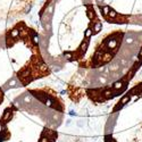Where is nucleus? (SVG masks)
<instances>
[{
	"instance_id": "nucleus-1",
	"label": "nucleus",
	"mask_w": 142,
	"mask_h": 142,
	"mask_svg": "<svg viewBox=\"0 0 142 142\" xmlns=\"http://www.w3.org/2000/svg\"><path fill=\"white\" fill-rule=\"evenodd\" d=\"M6 85L7 86L5 88V90L10 89V88H18V86H21V83L18 82V80L16 77H14V79H12L10 81H8V83H7Z\"/></svg>"
},
{
	"instance_id": "nucleus-2",
	"label": "nucleus",
	"mask_w": 142,
	"mask_h": 142,
	"mask_svg": "<svg viewBox=\"0 0 142 142\" xmlns=\"http://www.w3.org/2000/svg\"><path fill=\"white\" fill-rule=\"evenodd\" d=\"M116 46H117V39L112 38L110 39V40H108V42H107V49H114V48H116Z\"/></svg>"
},
{
	"instance_id": "nucleus-3",
	"label": "nucleus",
	"mask_w": 142,
	"mask_h": 142,
	"mask_svg": "<svg viewBox=\"0 0 142 142\" xmlns=\"http://www.w3.org/2000/svg\"><path fill=\"white\" fill-rule=\"evenodd\" d=\"M13 116V110L12 109H6L5 112H3V116H2V121L3 122H7L8 119L12 118Z\"/></svg>"
},
{
	"instance_id": "nucleus-4",
	"label": "nucleus",
	"mask_w": 142,
	"mask_h": 142,
	"mask_svg": "<svg viewBox=\"0 0 142 142\" xmlns=\"http://www.w3.org/2000/svg\"><path fill=\"white\" fill-rule=\"evenodd\" d=\"M101 29H102V23H101V22H97V23L95 24V26H93V33L100 32Z\"/></svg>"
},
{
	"instance_id": "nucleus-5",
	"label": "nucleus",
	"mask_w": 142,
	"mask_h": 142,
	"mask_svg": "<svg viewBox=\"0 0 142 142\" xmlns=\"http://www.w3.org/2000/svg\"><path fill=\"white\" fill-rule=\"evenodd\" d=\"M88 46H89V41L88 40H85V41H83L82 42V45H81V47H80V51L81 52H85L86 51V49H88Z\"/></svg>"
},
{
	"instance_id": "nucleus-6",
	"label": "nucleus",
	"mask_w": 142,
	"mask_h": 142,
	"mask_svg": "<svg viewBox=\"0 0 142 142\" xmlns=\"http://www.w3.org/2000/svg\"><path fill=\"white\" fill-rule=\"evenodd\" d=\"M31 100H32V95H25L21 99V102H24V104H30Z\"/></svg>"
},
{
	"instance_id": "nucleus-7",
	"label": "nucleus",
	"mask_w": 142,
	"mask_h": 142,
	"mask_svg": "<svg viewBox=\"0 0 142 142\" xmlns=\"http://www.w3.org/2000/svg\"><path fill=\"white\" fill-rule=\"evenodd\" d=\"M123 86H124V82H123V81H117V82L114 84L112 89L114 90H119V89H122Z\"/></svg>"
},
{
	"instance_id": "nucleus-8",
	"label": "nucleus",
	"mask_w": 142,
	"mask_h": 142,
	"mask_svg": "<svg viewBox=\"0 0 142 142\" xmlns=\"http://www.w3.org/2000/svg\"><path fill=\"white\" fill-rule=\"evenodd\" d=\"M19 35V30H18V29H14V30H12V32L9 33V36H10V38H17V36Z\"/></svg>"
},
{
	"instance_id": "nucleus-9",
	"label": "nucleus",
	"mask_w": 142,
	"mask_h": 142,
	"mask_svg": "<svg viewBox=\"0 0 142 142\" xmlns=\"http://www.w3.org/2000/svg\"><path fill=\"white\" fill-rule=\"evenodd\" d=\"M130 97H131V95H128V93H127V95H125V97H124V98H123V99H122V100H121V101H119L118 104H119V105H122V106H124V105H125V104H126V102H127V101L130 100Z\"/></svg>"
},
{
	"instance_id": "nucleus-10",
	"label": "nucleus",
	"mask_w": 142,
	"mask_h": 142,
	"mask_svg": "<svg viewBox=\"0 0 142 142\" xmlns=\"http://www.w3.org/2000/svg\"><path fill=\"white\" fill-rule=\"evenodd\" d=\"M119 64H121V66H124V67H126V66L130 64V60L126 59V58H123V59L119 60Z\"/></svg>"
},
{
	"instance_id": "nucleus-11",
	"label": "nucleus",
	"mask_w": 142,
	"mask_h": 142,
	"mask_svg": "<svg viewBox=\"0 0 142 142\" xmlns=\"http://www.w3.org/2000/svg\"><path fill=\"white\" fill-rule=\"evenodd\" d=\"M101 10H102V14L104 15H108L110 12V7L109 6H104L102 8H101Z\"/></svg>"
},
{
	"instance_id": "nucleus-12",
	"label": "nucleus",
	"mask_w": 142,
	"mask_h": 142,
	"mask_svg": "<svg viewBox=\"0 0 142 142\" xmlns=\"http://www.w3.org/2000/svg\"><path fill=\"white\" fill-rule=\"evenodd\" d=\"M32 7H33L32 3H29V5L25 7V9H24V14H30L31 10H32Z\"/></svg>"
},
{
	"instance_id": "nucleus-13",
	"label": "nucleus",
	"mask_w": 142,
	"mask_h": 142,
	"mask_svg": "<svg viewBox=\"0 0 142 142\" xmlns=\"http://www.w3.org/2000/svg\"><path fill=\"white\" fill-rule=\"evenodd\" d=\"M92 33H93V31H92L91 29H90V27H89V29H86L85 33H84V35H85V38H86V39H89L90 36L92 35Z\"/></svg>"
},
{
	"instance_id": "nucleus-14",
	"label": "nucleus",
	"mask_w": 142,
	"mask_h": 142,
	"mask_svg": "<svg viewBox=\"0 0 142 142\" xmlns=\"http://www.w3.org/2000/svg\"><path fill=\"white\" fill-rule=\"evenodd\" d=\"M108 15H109L110 18H116V17H117V13H116L115 10L110 9V12H109V14H108Z\"/></svg>"
},
{
	"instance_id": "nucleus-15",
	"label": "nucleus",
	"mask_w": 142,
	"mask_h": 142,
	"mask_svg": "<svg viewBox=\"0 0 142 142\" xmlns=\"http://www.w3.org/2000/svg\"><path fill=\"white\" fill-rule=\"evenodd\" d=\"M64 57H65L66 59L71 60L72 58H73V53H72V52H64Z\"/></svg>"
},
{
	"instance_id": "nucleus-16",
	"label": "nucleus",
	"mask_w": 142,
	"mask_h": 142,
	"mask_svg": "<svg viewBox=\"0 0 142 142\" xmlns=\"http://www.w3.org/2000/svg\"><path fill=\"white\" fill-rule=\"evenodd\" d=\"M45 104L47 105L48 107H52V100H51V99H49V98H46V100H45Z\"/></svg>"
},
{
	"instance_id": "nucleus-17",
	"label": "nucleus",
	"mask_w": 142,
	"mask_h": 142,
	"mask_svg": "<svg viewBox=\"0 0 142 142\" xmlns=\"http://www.w3.org/2000/svg\"><path fill=\"white\" fill-rule=\"evenodd\" d=\"M32 40H33V42H34V43H35V45H38L39 42H40V40H39V36L36 35L35 33H34V34H33V39H32Z\"/></svg>"
},
{
	"instance_id": "nucleus-18",
	"label": "nucleus",
	"mask_w": 142,
	"mask_h": 142,
	"mask_svg": "<svg viewBox=\"0 0 142 142\" xmlns=\"http://www.w3.org/2000/svg\"><path fill=\"white\" fill-rule=\"evenodd\" d=\"M49 138H48V136H43V138H42L41 140H40V142H49Z\"/></svg>"
},
{
	"instance_id": "nucleus-19",
	"label": "nucleus",
	"mask_w": 142,
	"mask_h": 142,
	"mask_svg": "<svg viewBox=\"0 0 142 142\" xmlns=\"http://www.w3.org/2000/svg\"><path fill=\"white\" fill-rule=\"evenodd\" d=\"M71 124H72V121L71 119H67V121H66V126H69Z\"/></svg>"
},
{
	"instance_id": "nucleus-20",
	"label": "nucleus",
	"mask_w": 142,
	"mask_h": 142,
	"mask_svg": "<svg viewBox=\"0 0 142 142\" xmlns=\"http://www.w3.org/2000/svg\"><path fill=\"white\" fill-rule=\"evenodd\" d=\"M69 115H71V116H74V115H76V114H75L74 110H71V111H69Z\"/></svg>"
},
{
	"instance_id": "nucleus-21",
	"label": "nucleus",
	"mask_w": 142,
	"mask_h": 142,
	"mask_svg": "<svg viewBox=\"0 0 142 142\" xmlns=\"http://www.w3.org/2000/svg\"><path fill=\"white\" fill-rule=\"evenodd\" d=\"M77 125H79V126H80V127H82V126H83V123H82V121H80V122H79V123H77Z\"/></svg>"
},
{
	"instance_id": "nucleus-22",
	"label": "nucleus",
	"mask_w": 142,
	"mask_h": 142,
	"mask_svg": "<svg viewBox=\"0 0 142 142\" xmlns=\"http://www.w3.org/2000/svg\"><path fill=\"white\" fill-rule=\"evenodd\" d=\"M95 1H97L98 3H101V2H102V1H104V0H95Z\"/></svg>"
},
{
	"instance_id": "nucleus-23",
	"label": "nucleus",
	"mask_w": 142,
	"mask_h": 142,
	"mask_svg": "<svg viewBox=\"0 0 142 142\" xmlns=\"http://www.w3.org/2000/svg\"><path fill=\"white\" fill-rule=\"evenodd\" d=\"M139 56H140V57H142V49H141V51H140V53H139Z\"/></svg>"
},
{
	"instance_id": "nucleus-24",
	"label": "nucleus",
	"mask_w": 142,
	"mask_h": 142,
	"mask_svg": "<svg viewBox=\"0 0 142 142\" xmlns=\"http://www.w3.org/2000/svg\"><path fill=\"white\" fill-rule=\"evenodd\" d=\"M21 1H24V0H21Z\"/></svg>"
},
{
	"instance_id": "nucleus-25",
	"label": "nucleus",
	"mask_w": 142,
	"mask_h": 142,
	"mask_svg": "<svg viewBox=\"0 0 142 142\" xmlns=\"http://www.w3.org/2000/svg\"><path fill=\"white\" fill-rule=\"evenodd\" d=\"M77 142H81V141H77Z\"/></svg>"
}]
</instances>
